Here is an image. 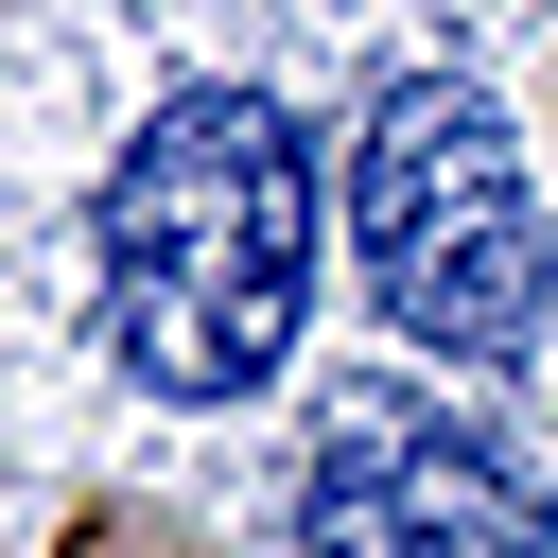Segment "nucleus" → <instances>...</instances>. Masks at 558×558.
I'll return each mask as SVG.
<instances>
[{"instance_id": "1", "label": "nucleus", "mask_w": 558, "mask_h": 558, "mask_svg": "<svg viewBox=\"0 0 558 558\" xmlns=\"http://www.w3.org/2000/svg\"><path fill=\"white\" fill-rule=\"evenodd\" d=\"M314 296V122L279 87H157L105 174V349L140 401L279 384Z\"/></svg>"}, {"instance_id": "2", "label": "nucleus", "mask_w": 558, "mask_h": 558, "mask_svg": "<svg viewBox=\"0 0 558 558\" xmlns=\"http://www.w3.org/2000/svg\"><path fill=\"white\" fill-rule=\"evenodd\" d=\"M349 227H366V279L418 349L453 366H523L558 331V227L523 192V140L471 70H401L349 140Z\"/></svg>"}, {"instance_id": "3", "label": "nucleus", "mask_w": 558, "mask_h": 558, "mask_svg": "<svg viewBox=\"0 0 558 558\" xmlns=\"http://www.w3.org/2000/svg\"><path fill=\"white\" fill-rule=\"evenodd\" d=\"M296 558H558V488L436 401H349L296 453Z\"/></svg>"}]
</instances>
